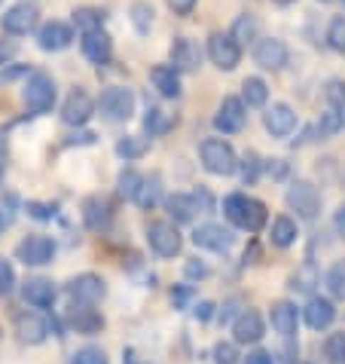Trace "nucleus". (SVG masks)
Instances as JSON below:
<instances>
[{
    "mask_svg": "<svg viewBox=\"0 0 345 364\" xmlns=\"http://www.w3.org/2000/svg\"><path fill=\"white\" fill-rule=\"evenodd\" d=\"M223 215H226V220L232 227L248 230V232H260L263 227H266L269 211L260 199L245 196V193H229L226 199H223Z\"/></svg>",
    "mask_w": 345,
    "mask_h": 364,
    "instance_id": "f257e3e1",
    "label": "nucleus"
},
{
    "mask_svg": "<svg viewBox=\"0 0 345 364\" xmlns=\"http://www.w3.org/2000/svg\"><path fill=\"white\" fill-rule=\"evenodd\" d=\"M199 156H202V168L211 171V175H217V178H229L239 171L236 150H232V144L223 138H205L199 147Z\"/></svg>",
    "mask_w": 345,
    "mask_h": 364,
    "instance_id": "f03ea898",
    "label": "nucleus"
},
{
    "mask_svg": "<svg viewBox=\"0 0 345 364\" xmlns=\"http://www.w3.org/2000/svg\"><path fill=\"white\" fill-rule=\"evenodd\" d=\"M98 110L107 123H126L135 114V92L126 86H110L98 98Z\"/></svg>",
    "mask_w": 345,
    "mask_h": 364,
    "instance_id": "7ed1b4c3",
    "label": "nucleus"
},
{
    "mask_svg": "<svg viewBox=\"0 0 345 364\" xmlns=\"http://www.w3.org/2000/svg\"><path fill=\"white\" fill-rule=\"evenodd\" d=\"M284 199H288L290 211H297L300 220H314L321 215V193L312 181H293Z\"/></svg>",
    "mask_w": 345,
    "mask_h": 364,
    "instance_id": "20e7f679",
    "label": "nucleus"
},
{
    "mask_svg": "<svg viewBox=\"0 0 345 364\" xmlns=\"http://www.w3.org/2000/svg\"><path fill=\"white\" fill-rule=\"evenodd\" d=\"M147 245L159 257H177L180 248H184V236H180L177 224H171V220H153L147 227Z\"/></svg>",
    "mask_w": 345,
    "mask_h": 364,
    "instance_id": "39448f33",
    "label": "nucleus"
},
{
    "mask_svg": "<svg viewBox=\"0 0 345 364\" xmlns=\"http://www.w3.org/2000/svg\"><path fill=\"white\" fill-rule=\"evenodd\" d=\"M22 98L28 110H34V114H49L55 105V83L53 77L43 74V70H37V74L28 77V83L22 89Z\"/></svg>",
    "mask_w": 345,
    "mask_h": 364,
    "instance_id": "423d86ee",
    "label": "nucleus"
},
{
    "mask_svg": "<svg viewBox=\"0 0 345 364\" xmlns=\"http://www.w3.org/2000/svg\"><path fill=\"white\" fill-rule=\"evenodd\" d=\"M16 257L22 260L25 267H46L55 260V239L43 236V232H34V236H25L16 245Z\"/></svg>",
    "mask_w": 345,
    "mask_h": 364,
    "instance_id": "0eeeda50",
    "label": "nucleus"
},
{
    "mask_svg": "<svg viewBox=\"0 0 345 364\" xmlns=\"http://www.w3.org/2000/svg\"><path fill=\"white\" fill-rule=\"evenodd\" d=\"M245 123H248V105L236 95H226L214 114V129L223 135H236L245 129Z\"/></svg>",
    "mask_w": 345,
    "mask_h": 364,
    "instance_id": "6e6552de",
    "label": "nucleus"
},
{
    "mask_svg": "<svg viewBox=\"0 0 345 364\" xmlns=\"http://www.w3.org/2000/svg\"><path fill=\"white\" fill-rule=\"evenodd\" d=\"M208 55L220 70H236L239 62H241V46L232 34L217 31V34L208 37Z\"/></svg>",
    "mask_w": 345,
    "mask_h": 364,
    "instance_id": "1a4fd4ad",
    "label": "nucleus"
},
{
    "mask_svg": "<svg viewBox=\"0 0 345 364\" xmlns=\"http://www.w3.org/2000/svg\"><path fill=\"white\" fill-rule=\"evenodd\" d=\"M232 242H236V236H232V230L223 227V224H202V227L192 230V245L205 248V251L226 255V251L232 248Z\"/></svg>",
    "mask_w": 345,
    "mask_h": 364,
    "instance_id": "9d476101",
    "label": "nucleus"
},
{
    "mask_svg": "<svg viewBox=\"0 0 345 364\" xmlns=\"http://www.w3.org/2000/svg\"><path fill=\"white\" fill-rule=\"evenodd\" d=\"M95 101H92V95L86 92V89H74L67 98H65V105H62V119L67 126H86L89 119H92V114H95Z\"/></svg>",
    "mask_w": 345,
    "mask_h": 364,
    "instance_id": "9b49d317",
    "label": "nucleus"
},
{
    "mask_svg": "<svg viewBox=\"0 0 345 364\" xmlns=\"http://www.w3.org/2000/svg\"><path fill=\"white\" fill-rule=\"evenodd\" d=\"M232 337H236V343H241V346L260 343L266 337V321H263L257 309H241L236 321H232Z\"/></svg>",
    "mask_w": 345,
    "mask_h": 364,
    "instance_id": "f8f14e48",
    "label": "nucleus"
},
{
    "mask_svg": "<svg viewBox=\"0 0 345 364\" xmlns=\"http://www.w3.org/2000/svg\"><path fill=\"white\" fill-rule=\"evenodd\" d=\"M288 46H284V40L278 37H260L257 46H253V62H257L263 70H281L288 65Z\"/></svg>",
    "mask_w": 345,
    "mask_h": 364,
    "instance_id": "ddd939ff",
    "label": "nucleus"
},
{
    "mask_svg": "<svg viewBox=\"0 0 345 364\" xmlns=\"http://www.w3.org/2000/svg\"><path fill=\"white\" fill-rule=\"evenodd\" d=\"M67 294L70 300H80V303H98V300H104L107 285L95 272H80V276L67 282Z\"/></svg>",
    "mask_w": 345,
    "mask_h": 364,
    "instance_id": "4468645a",
    "label": "nucleus"
},
{
    "mask_svg": "<svg viewBox=\"0 0 345 364\" xmlns=\"http://www.w3.org/2000/svg\"><path fill=\"white\" fill-rule=\"evenodd\" d=\"M95 303H80V300H74L70 303V309H67V325L74 328L77 333H98L101 328H104V316H101L98 309H92Z\"/></svg>",
    "mask_w": 345,
    "mask_h": 364,
    "instance_id": "2eb2a0df",
    "label": "nucleus"
},
{
    "mask_svg": "<svg viewBox=\"0 0 345 364\" xmlns=\"http://www.w3.org/2000/svg\"><path fill=\"white\" fill-rule=\"evenodd\" d=\"M16 333L18 340L28 343V346H40L49 337V321L40 316V312H18L16 316Z\"/></svg>",
    "mask_w": 345,
    "mask_h": 364,
    "instance_id": "dca6fc26",
    "label": "nucleus"
},
{
    "mask_svg": "<svg viewBox=\"0 0 345 364\" xmlns=\"http://www.w3.org/2000/svg\"><path fill=\"white\" fill-rule=\"evenodd\" d=\"M269 321H272V331L281 333L284 340H290L293 333H297V328H300V309H297V303L275 300V303H272V309H269Z\"/></svg>",
    "mask_w": 345,
    "mask_h": 364,
    "instance_id": "f3484780",
    "label": "nucleus"
},
{
    "mask_svg": "<svg viewBox=\"0 0 345 364\" xmlns=\"http://www.w3.org/2000/svg\"><path fill=\"white\" fill-rule=\"evenodd\" d=\"M297 110L290 105H272L266 114H263V126H266V132L272 138H288L293 129H297Z\"/></svg>",
    "mask_w": 345,
    "mask_h": 364,
    "instance_id": "a211bd4d",
    "label": "nucleus"
},
{
    "mask_svg": "<svg viewBox=\"0 0 345 364\" xmlns=\"http://www.w3.org/2000/svg\"><path fill=\"white\" fill-rule=\"evenodd\" d=\"M70 43H74V31H70V25H65V22H46L37 31V46L43 49V53H62Z\"/></svg>",
    "mask_w": 345,
    "mask_h": 364,
    "instance_id": "6ab92c4d",
    "label": "nucleus"
},
{
    "mask_svg": "<svg viewBox=\"0 0 345 364\" xmlns=\"http://www.w3.org/2000/svg\"><path fill=\"white\" fill-rule=\"evenodd\" d=\"M0 25H4L6 34H28L37 25V6L25 4V0L16 6H9L4 13V18H0Z\"/></svg>",
    "mask_w": 345,
    "mask_h": 364,
    "instance_id": "aec40b11",
    "label": "nucleus"
},
{
    "mask_svg": "<svg viewBox=\"0 0 345 364\" xmlns=\"http://www.w3.org/2000/svg\"><path fill=\"white\" fill-rule=\"evenodd\" d=\"M302 318L312 331H327L333 321H336V306H333L330 297H309L306 309H302Z\"/></svg>",
    "mask_w": 345,
    "mask_h": 364,
    "instance_id": "412c9836",
    "label": "nucleus"
},
{
    "mask_svg": "<svg viewBox=\"0 0 345 364\" xmlns=\"http://www.w3.org/2000/svg\"><path fill=\"white\" fill-rule=\"evenodd\" d=\"M171 65L177 70H184V74H192V70L202 68V49L196 40L190 37H177L175 43H171Z\"/></svg>",
    "mask_w": 345,
    "mask_h": 364,
    "instance_id": "4be33fe9",
    "label": "nucleus"
},
{
    "mask_svg": "<svg viewBox=\"0 0 345 364\" xmlns=\"http://www.w3.org/2000/svg\"><path fill=\"white\" fill-rule=\"evenodd\" d=\"M22 297H25L28 306H34V309H49V306L55 303L58 291H55V285H53L49 279L34 276V279H28L25 285H22Z\"/></svg>",
    "mask_w": 345,
    "mask_h": 364,
    "instance_id": "5701e85b",
    "label": "nucleus"
},
{
    "mask_svg": "<svg viewBox=\"0 0 345 364\" xmlns=\"http://www.w3.org/2000/svg\"><path fill=\"white\" fill-rule=\"evenodd\" d=\"M80 46H83V55L92 65H107L110 55H114V40H110V34L101 31V28L98 31H86L83 40H80Z\"/></svg>",
    "mask_w": 345,
    "mask_h": 364,
    "instance_id": "b1692460",
    "label": "nucleus"
},
{
    "mask_svg": "<svg viewBox=\"0 0 345 364\" xmlns=\"http://www.w3.org/2000/svg\"><path fill=\"white\" fill-rule=\"evenodd\" d=\"M150 83L162 98H177L180 95V70L175 65H156L150 68Z\"/></svg>",
    "mask_w": 345,
    "mask_h": 364,
    "instance_id": "393cba45",
    "label": "nucleus"
},
{
    "mask_svg": "<svg viewBox=\"0 0 345 364\" xmlns=\"http://www.w3.org/2000/svg\"><path fill=\"white\" fill-rule=\"evenodd\" d=\"M165 211H168V218L175 220V224H190L192 218H196V211H199V202L192 193H171L165 199Z\"/></svg>",
    "mask_w": 345,
    "mask_h": 364,
    "instance_id": "a878e982",
    "label": "nucleus"
},
{
    "mask_svg": "<svg viewBox=\"0 0 345 364\" xmlns=\"http://www.w3.org/2000/svg\"><path fill=\"white\" fill-rule=\"evenodd\" d=\"M83 224L89 230H95V232L110 224V205L101 196H89L83 202Z\"/></svg>",
    "mask_w": 345,
    "mask_h": 364,
    "instance_id": "bb28decb",
    "label": "nucleus"
},
{
    "mask_svg": "<svg viewBox=\"0 0 345 364\" xmlns=\"http://www.w3.org/2000/svg\"><path fill=\"white\" fill-rule=\"evenodd\" d=\"M300 236V227H297V220L288 218V215H281L272 220V230H269V242L275 248H290L293 242H297Z\"/></svg>",
    "mask_w": 345,
    "mask_h": 364,
    "instance_id": "cd10ccee",
    "label": "nucleus"
},
{
    "mask_svg": "<svg viewBox=\"0 0 345 364\" xmlns=\"http://www.w3.org/2000/svg\"><path fill=\"white\" fill-rule=\"evenodd\" d=\"M288 285H290V291H297V294H312L314 285H321V272H318V267H314L312 260H306V264L290 276Z\"/></svg>",
    "mask_w": 345,
    "mask_h": 364,
    "instance_id": "c85d7f7f",
    "label": "nucleus"
},
{
    "mask_svg": "<svg viewBox=\"0 0 345 364\" xmlns=\"http://www.w3.org/2000/svg\"><path fill=\"white\" fill-rule=\"evenodd\" d=\"M229 34L239 40V46H248V43H253V40H260V22L251 13H241L236 22H232Z\"/></svg>",
    "mask_w": 345,
    "mask_h": 364,
    "instance_id": "c756f323",
    "label": "nucleus"
},
{
    "mask_svg": "<svg viewBox=\"0 0 345 364\" xmlns=\"http://www.w3.org/2000/svg\"><path fill=\"white\" fill-rule=\"evenodd\" d=\"M150 150V141L141 138V135H126L116 141V156L126 159V163H135V159H141Z\"/></svg>",
    "mask_w": 345,
    "mask_h": 364,
    "instance_id": "7c9ffc66",
    "label": "nucleus"
},
{
    "mask_svg": "<svg viewBox=\"0 0 345 364\" xmlns=\"http://www.w3.org/2000/svg\"><path fill=\"white\" fill-rule=\"evenodd\" d=\"M135 202H138V205L144 208V211L156 208L159 202H162V178H159V175H150V178H144V184H141V190H138Z\"/></svg>",
    "mask_w": 345,
    "mask_h": 364,
    "instance_id": "2f4dec72",
    "label": "nucleus"
},
{
    "mask_svg": "<svg viewBox=\"0 0 345 364\" xmlns=\"http://www.w3.org/2000/svg\"><path fill=\"white\" fill-rule=\"evenodd\" d=\"M266 98H269V86H266V80H260V77H248L245 83H241V101H245L248 107H263V105H266Z\"/></svg>",
    "mask_w": 345,
    "mask_h": 364,
    "instance_id": "473e14b6",
    "label": "nucleus"
},
{
    "mask_svg": "<svg viewBox=\"0 0 345 364\" xmlns=\"http://www.w3.org/2000/svg\"><path fill=\"white\" fill-rule=\"evenodd\" d=\"M345 126V114H342V107H327L321 114V119H318V126H314V132H318L321 138H330V135H336L339 129Z\"/></svg>",
    "mask_w": 345,
    "mask_h": 364,
    "instance_id": "72a5a7b5",
    "label": "nucleus"
},
{
    "mask_svg": "<svg viewBox=\"0 0 345 364\" xmlns=\"http://www.w3.org/2000/svg\"><path fill=\"white\" fill-rule=\"evenodd\" d=\"M141 184H144V175H141V171H135V168H123V171H119V178H116L119 196L128 199V202H135Z\"/></svg>",
    "mask_w": 345,
    "mask_h": 364,
    "instance_id": "f704fd0d",
    "label": "nucleus"
},
{
    "mask_svg": "<svg viewBox=\"0 0 345 364\" xmlns=\"http://www.w3.org/2000/svg\"><path fill=\"white\" fill-rule=\"evenodd\" d=\"M263 168H266V163H263L253 150H248V154L241 156V163H239V171H241V181H245V184H257Z\"/></svg>",
    "mask_w": 345,
    "mask_h": 364,
    "instance_id": "c9c22d12",
    "label": "nucleus"
},
{
    "mask_svg": "<svg viewBox=\"0 0 345 364\" xmlns=\"http://www.w3.org/2000/svg\"><path fill=\"white\" fill-rule=\"evenodd\" d=\"M171 123H175V119H171L165 110H159V107H150V110H147V117H144V129H147V135H150V138H153V135H162V132H168Z\"/></svg>",
    "mask_w": 345,
    "mask_h": 364,
    "instance_id": "e433bc0d",
    "label": "nucleus"
},
{
    "mask_svg": "<svg viewBox=\"0 0 345 364\" xmlns=\"http://www.w3.org/2000/svg\"><path fill=\"white\" fill-rule=\"evenodd\" d=\"M324 282H327V291L336 300H345V260H336L330 269H327V276H324Z\"/></svg>",
    "mask_w": 345,
    "mask_h": 364,
    "instance_id": "4c0bfd02",
    "label": "nucleus"
},
{
    "mask_svg": "<svg viewBox=\"0 0 345 364\" xmlns=\"http://www.w3.org/2000/svg\"><path fill=\"white\" fill-rule=\"evenodd\" d=\"M131 25H135L138 34H147L150 28H153V6L144 4V0L131 4Z\"/></svg>",
    "mask_w": 345,
    "mask_h": 364,
    "instance_id": "58836bf2",
    "label": "nucleus"
},
{
    "mask_svg": "<svg viewBox=\"0 0 345 364\" xmlns=\"http://www.w3.org/2000/svg\"><path fill=\"white\" fill-rule=\"evenodd\" d=\"M74 22H77V28L80 31H98L101 28V22H104V13L101 9H92V6H83V9H77L74 13Z\"/></svg>",
    "mask_w": 345,
    "mask_h": 364,
    "instance_id": "ea45409f",
    "label": "nucleus"
},
{
    "mask_svg": "<svg viewBox=\"0 0 345 364\" xmlns=\"http://www.w3.org/2000/svg\"><path fill=\"white\" fill-rule=\"evenodd\" d=\"M67 364H110V358H107V352L101 346H83V349H77L74 355H70Z\"/></svg>",
    "mask_w": 345,
    "mask_h": 364,
    "instance_id": "a19ab883",
    "label": "nucleus"
},
{
    "mask_svg": "<svg viewBox=\"0 0 345 364\" xmlns=\"http://www.w3.org/2000/svg\"><path fill=\"white\" fill-rule=\"evenodd\" d=\"M324 355L330 358V364H345V331L330 333L324 343Z\"/></svg>",
    "mask_w": 345,
    "mask_h": 364,
    "instance_id": "79ce46f5",
    "label": "nucleus"
},
{
    "mask_svg": "<svg viewBox=\"0 0 345 364\" xmlns=\"http://www.w3.org/2000/svg\"><path fill=\"white\" fill-rule=\"evenodd\" d=\"M327 43L333 53H342L345 55V16H336L327 28Z\"/></svg>",
    "mask_w": 345,
    "mask_h": 364,
    "instance_id": "37998d69",
    "label": "nucleus"
},
{
    "mask_svg": "<svg viewBox=\"0 0 345 364\" xmlns=\"http://www.w3.org/2000/svg\"><path fill=\"white\" fill-rule=\"evenodd\" d=\"M13 291H16V269L6 257H0V297L13 294Z\"/></svg>",
    "mask_w": 345,
    "mask_h": 364,
    "instance_id": "c03bdc74",
    "label": "nucleus"
},
{
    "mask_svg": "<svg viewBox=\"0 0 345 364\" xmlns=\"http://www.w3.org/2000/svg\"><path fill=\"white\" fill-rule=\"evenodd\" d=\"M25 211H28V218H34V220H53L58 208L53 202H28Z\"/></svg>",
    "mask_w": 345,
    "mask_h": 364,
    "instance_id": "a18cd8bd",
    "label": "nucleus"
},
{
    "mask_svg": "<svg viewBox=\"0 0 345 364\" xmlns=\"http://www.w3.org/2000/svg\"><path fill=\"white\" fill-rule=\"evenodd\" d=\"M239 346L236 343H217L214 346V361L217 364H239Z\"/></svg>",
    "mask_w": 345,
    "mask_h": 364,
    "instance_id": "49530a36",
    "label": "nucleus"
},
{
    "mask_svg": "<svg viewBox=\"0 0 345 364\" xmlns=\"http://www.w3.org/2000/svg\"><path fill=\"white\" fill-rule=\"evenodd\" d=\"M184 276H187L190 282H202V279H208V276H211V269H208L205 260L190 257V260H187V267H184Z\"/></svg>",
    "mask_w": 345,
    "mask_h": 364,
    "instance_id": "de8ad7c7",
    "label": "nucleus"
},
{
    "mask_svg": "<svg viewBox=\"0 0 345 364\" xmlns=\"http://www.w3.org/2000/svg\"><path fill=\"white\" fill-rule=\"evenodd\" d=\"M324 95H327V101H330L333 107H342L345 110V83H342V80H330L327 92H324Z\"/></svg>",
    "mask_w": 345,
    "mask_h": 364,
    "instance_id": "09e8293b",
    "label": "nucleus"
},
{
    "mask_svg": "<svg viewBox=\"0 0 345 364\" xmlns=\"http://www.w3.org/2000/svg\"><path fill=\"white\" fill-rule=\"evenodd\" d=\"M192 300V288L190 285H175L171 288V303H175V309H187Z\"/></svg>",
    "mask_w": 345,
    "mask_h": 364,
    "instance_id": "8fccbe9b",
    "label": "nucleus"
},
{
    "mask_svg": "<svg viewBox=\"0 0 345 364\" xmlns=\"http://www.w3.org/2000/svg\"><path fill=\"white\" fill-rule=\"evenodd\" d=\"M214 303H211V300H202V303H196V309H192V316H196L199 321H211V318H214Z\"/></svg>",
    "mask_w": 345,
    "mask_h": 364,
    "instance_id": "3c124183",
    "label": "nucleus"
},
{
    "mask_svg": "<svg viewBox=\"0 0 345 364\" xmlns=\"http://www.w3.org/2000/svg\"><path fill=\"white\" fill-rule=\"evenodd\" d=\"M245 364H275V358H272V352H266V349H253V352H248Z\"/></svg>",
    "mask_w": 345,
    "mask_h": 364,
    "instance_id": "603ef678",
    "label": "nucleus"
},
{
    "mask_svg": "<svg viewBox=\"0 0 345 364\" xmlns=\"http://www.w3.org/2000/svg\"><path fill=\"white\" fill-rule=\"evenodd\" d=\"M168 6L175 9L177 16H190L192 9H196V0H168Z\"/></svg>",
    "mask_w": 345,
    "mask_h": 364,
    "instance_id": "864d4df0",
    "label": "nucleus"
},
{
    "mask_svg": "<svg viewBox=\"0 0 345 364\" xmlns=\"http://www.w3.org/2000/svg\"><path fill=\"white\" fill-rule=\"evenodd\" d=\"M196 202H199V211H214V199H211L208 190H196Z\"/></svg>",
    "mask_w": 345,
    "mask_h": 364,
    "instance_id": "5fc2aeb1",
    "label": "nucleus"
},
{
    "mask_svg": "<svg viewBox=\"0 0 345 364\" xmlns=\"http://www.w3.org/2000/svg\"><path fill=\"white\" fill-rule=\"evenodd\" d=\"M272 166H266V171L269 175H275V178H284L288 175V166H284V159H269Z\"/></svg>",
    "mask_w": 345,
    "mask_h": 364,
    "instance_id": "6e6d98bb",
    "label": "nucleus"
},
{
    "mask_svg": "<svg viewBox=\"0 0 345 364\" xmlns=\"http://www.w3.org/2000/svg\"><path fill=\"white\" fill-rule=\"evenodd\" d=\"M333 227H336V232L345 239V205L336 208V215H333Z\"/></svg>",
    "mask_w": 345,
    "mask_h": 364,
    "instance_id": "4d7b16f0",
    "label": "nucleus"
},
{
    "mask_svg": "<svg viewBox=\"0 0 345 364\" xmlns=\"http://www.w3.org/2000/svg\"><path fill=\"white\" fill-rule=\"evenodd\" d=\"M67 144H95V135L92 132H80V135H70Z\"/></svg>",
    "mask_w": 345,
    "mask_h": 364,
    "instance_id": "13d9d810",
    "label": "nucleus"
},
{
    "mask_svg": "<svg viewBox=\"0 0 345 364\" xmlns=\"http://www.w3.org/2000/svg\"><path fill=\"white\" fill-rule=\"evenodd\" d=\"M236 306H239L236 300H226V303H223V309L217 312V318H220V321H229V318H232V309H236Z\"/></svg>",
    "mask_w": 345,
    "mask_h": 364,
    "instance_id": "bf43d9fd",
    "label": "nucleus"
},
{
    "mask_svg": "<svg viewBox=\"0 0 345 364\" xmlns=\"http://www.w3.org/2000/svg\"><path fill=\"white\" fill-rule=\"evenodd\" d=\"M4 227H6V218H4V211H0V232H4Z\"/></svg>",
    "mask_w": 345,
    "mask_h": 364,
    "instance_id": "052dcab7",
    "label": "nucleus"
},
{
    "mask_svg": "<svg viewBox=\"0 0 345 364\" xmlns=\"http://www.w3.org/2000/svg\"><path fill=\"white\" fill-rule=\"evenodd\" d=\"M275 4H293V0H275Z\"/></svg>",
    "mask_w": 345,
    "mask_h": 364,
    "instance_id": "680f3d73",
    "label": "nucleus"
},
{
    "mask_svg": "<svg viewBox=\"0 0 345 364\" xmlns=\"http://www.w3.org/2000/svg\"><path fill=\"white\" fill-rule=\"evenodd\" d=\"M0 178H4V168H0Z\"/></svg>",
    "mask_w": 345,
    "mask_h": 364,
    "instance_id": "e2e57ef3",
    "label": "nucleus"
}]
</instances>
